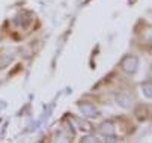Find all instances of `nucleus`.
Listing matches in <instances>:
<instances>
[{"label": "nucleus", "instance_id": "7ed1b4c3", "mask_svg": "<svg viewBox=\"0 0 152 143\" xmlns=\"http://www.w3.org/2000/svg\"><path fill=\"white\" fill-rule=\"evenodd\" d=\"M81 112L84 113V115H88V116H95L96 115V112H92L94 110V107H91V106H81Z\"/></svg>", "mask_w": 152, "mask_h": 143}, {"label": "nucleus", "instance_id": "20e7f679", "mask_svg": "<svg viewBox=\"0 0 152 143\" xmlns=\"http://www.w3.org/2000/svg\"><path fill=\"white\" fill-rule=\"evenodd\" d=\"M118 101H119V104H122L124 107L129 106V103H131V99H129V96H126V95H121Z\"/></svg>", "mask_w": 152, "mask_h": 143}, {"label": "nucleus", "instance_id": "f257e3e1", "mask_svg": "<svg viewBox=\"0 0 152 143\" xmlns=\"http://www.w3.org/2000/svg\"><path fill=\"white\" fill-rule=\"evenodd\" d=\"M122 68L126 72H133L137 68V59L136 57H126L124 60V63H122Z\"/></svg>", "mask_w": 152, "mask_h": 143}, {"label": "nucleus", "instance_id": "f03ea898", "mask_svg": "<svg viewBox=\"0 0 152 143\" xmlns=\"http://www.w3.org/2000/svg\"><path fill=\"white\" fill-rule=\"evenodd\" d=\"M99 131H101L104 136H110V134H113V125L110 124V122H105V124H102V125L99 127Z\"/></svg>", "mask_w": 152, "mask_h": 143}]
</instances>
